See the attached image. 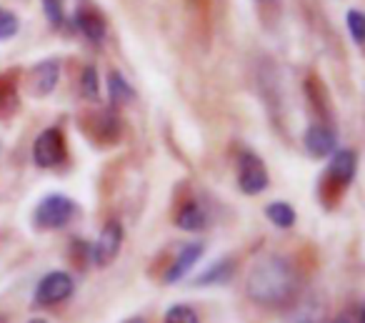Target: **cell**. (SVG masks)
<instances>
[{
	"label": "cell",
	"mask_w": 365,
	"mask_h": 323,
	"mask_svg": "<svg viewBox=\"0 0 365 323\" xmlns=\"http://www.w3.org/2000/svg\"><path fill=\"white\" fill-rule=\"evenodd\" d=\"M125 323H145L143 318H130V321H125Z\"/></svg>",
	"instance_id": "7402d4cb"
},
{
	"label": "cell",
	"mask_w": 365,
	"mask_h": 323,
	"mask_svg": "<svg viewBox=\"0 0 365 323\" xmlns=\"http://www.w3.org/2000/svg\"><path fill=\"white\" fill-rule=\"evenodd\" d=\"M58 78H61V63L58 61H43L33 71V93L36 96H48V93L56 91Z\"/></svg>",
	"instance_id": "9c48e42d"
},
{
	"label": "cell",
	"mask_w": 365,
	"mask_h": 323,
	"mask_svg": "<svg viewBox=\"0 0 365 323\" xmlns=\"http://www.w3.org/2000/svg\"><path fill=\"white\" fill-rule=\"evenodd\" d=\"M345 23H348V31H350V36H353V41L360 46V43H363V38H365L363 13H360V11H348V16H345Z\"/></svg>",
	"instance_id": "ffe728a7"
},
{
	"label": "cell",
	"mask_w": 365,
	"mask_h": 323,
	"mask_svg": "<svg viewBox=\"0 0 365 323\" xmlns=\"http://www.w3.org/2000/svg\"><path fill=\"white\" fill-rule=\"evenodd\" d=\"M73 288H76V283L66 271H53L48 276H43L41 283H38L36 303L38 306H56V303L66 301L71 296Z\"/></svg>",
	"instance_id": "5b68a950"
},
{
	"label": "cell",
	"mask_w": 365,
	"mask_h": 323,
	"mask_svg": "<svg viewBox=\"0 0 365 323\" xmlns=\"http://www.w3.org/2000/svg\"><path fill=\"white\" fill-rule=\"evenodd\" d=\"M355 166H358L355 151H335V156L330 158L328 166V178L335 186H348L355 176Z\"/></svg>",
	"instance_id": "ba28073f"
},
{
	"label": "cell",
	"mask_w": 365,
	"mask_h": 323,
	"mask_svg": "<svg viewBox=\"0 0 365 323\" xmlns=\"http://www.w3.org/2000/svg\"><path fill=\"white\" fill-rule=\"evenodd\" d=\"M238 186L248 196H258L268 188V171L255 153H240L238 158Z\"/></svg>",
	"instance_id": "3957f363"
},
{
	"label": "cell",
	"mask_w": 365,
	"mask_h": 323,
	"mask_svg": "<svg viewBox=\"0 0 365 323\" xmlns=\"http://www.w3.org/2000/svg\"><path fill=\"white\" fill-rule=\"evenodd\" d=\"M165 323H200L198 313L190 306H173L165 313Z\"/></svg>",
	"instance_id": "ac0fdd59"
},
{
	"label": "cell",
	"mask_w": 365,
	"mask_h": 323,
	"mask_svg": "<svg viewBox=\"0 0 365 323\" xmlns=\"http://www.w3.org/2000/svg\"><path fill=\"white\" fill-rule=\"evenodd\" d=\"M120 246H123V226L118 221H108L103 226L101 236H98L96 248H93V261L98 266H108V263L115 261Z\"/></svg>",
	"instance_id": "8992f818"
},
{
	"label": "cell",
	"mask_w": 365,
	"mask_h": 323,
	"mask_svg": "<svg viewBox=\"0 0 365 323\" xmlns=\"http://www.w3.org/2000/svg\"><path fill=\"white\" fill-rule=\"evenodd\" d=\"M205 221H208V216H205V211L198 206V203H185V206L180 208V213L175 216V223L178 228H182V231H200V228L205 226Z\"/></svg>",
	"instance_id": "7c38bea8"
},
{
	"label": "cell",
	"mask_w": 365,
	"mask_h": 323,
	"mask_svg": "<svg viewBox=\"0 0 365 323\" xmlns=\"http://www.w3.org/2000/svg\"><path fill=\"white\" fill-rule=\"evenodd\" d=\"M245 288H248V296L260 306H283L295 296L298 276L288 258L265 256L253 266Z\"/></svg>",
	"instance_id": "6da1fadb"
},
{
	"label": "cell",
	"mask_w": 365,
	"mask_h": 323,
	"mask_svg": "<svg viewBox=\"0 0 365 323\" xmlns=\"http://www.w3.org/2000/svg\"><path fill=\"white\" fill-rule=\"evenodd\" d=\"M66 158V143L58 128H46L33 143V161L41 168H56Z\"/></svg>",
	"instance_id": "7a4b0ae2"
},
{
	"label": "cell",
	"mask_w": 365,
	"mask_h": 323,
	"mask_svg": "<svg viewBox=\"0 0 365 323\" xmlns=\"http://www.w3.org/2000/svg\"><path fill=\"white\" fill-rule=\"evenodd\" d=\"M233 271H235V263L230 261V258H223V261L213 263V266H210L205 273H200V276L195 278V286H210V283H225L230 276H233Z\"/></svg>",
	"instance_id": "4fadbf2b"
},
{
	"label": "cell",
	"mask_w": 365,
	"mask_h": 323,
	"mask_svg": "<svg viewBox=\"0 0 365 323\" xmlns=\"http://www.w3.org/2000/svg\"><path fill=\"white\" fill-rule=\"evenodd\" d=\"M200 256H203V246H200V243H190V246H185L180 253H178V258H175V263L170 266V271L165 273V281L168 283L180 281V278L200 261Z\"/></svg>",
	"instance_id": "30bf717a"
},
{
	"label": "cell",
	"mask_w": 365,
	"mask_h": 323,
	"mask_svg": "<svg viewBox=\"0 0 365 323\" xmlns=\"http://www.w3.org/2000/svg\"><path fill=\"white\" fill-rule=\"evenodd\" d=\"M18 28H21L18 18L11 11H6V8H0V41H11L18 33Z\"/></svg>",
	"instance_id": "d6986e66"
},
{
	"label": "cell",
	"mask_w": 365,
	"mask_h": 323,
	"mask_svg": "<svg viewBox=\"0 0 365 323\" xmlns=\"http://www.w3.org/2000/svg\"><path fill=\"white\" fill-rule=\"evenodd\" d=\"M335 323H348V321H343V318H340V321H335Z\"/></svg>",
	"instance_id": "cb8c5ba5"
},
{
	"label": "cell",
	"mask_w": 365,
	"mask_h": 323,
	"mask_svg": "<svg viewBox=\"0 0 365 323\" xmlns=\"http://www.w3.org/2000/svg\"><path fill=\"white\" fill-rule=\"evenodd\" d=\"M303 143L313 158H325L335 151V133L328 126H310L303 136Z\"/></svg>",
	"instance_id": "52a82bcc"
},
{
	"label": "cell",
	"mask_w": 365,
	"mask_h": 323,
	"mask_svg": "<svg viewBox=\"0 0 365 323\" xmlns=\"http://www.w3.org/2000/svg\"><path fill=\"white\" fill-rule=\"evenodd\" d=\"M308 323H310V321H308Z\"/></svg>",
	"instance_id": "d4e9b609"
},
{
	"label": "cell",
	"mask_w": 365,
	"mask_h": 323,
	"mask_svg": "<svg viewBox=\"0 0 365 323\" xmlns=\"http://www.w3.org/2000/svg\"><path fill=\"white\" fill-rule=\"evenodd\" d=\"M81 91L86 98H91V101H98L101 98V86H98V71L93 66H88L86 71H83L81 76Z\"/></svg>",
	"instance_id": "e0dca14e"
},
{
	"label": "cell",
	"mask_w": 365,
	"mask_h": 323,
	"mask_svg": "<svg viewBox=\"0 0 365 323\" xmlns=\"http://www.w3.org/2000/svg\"><path fill=\"white\" fill-rule=\"evenodd\" d=\"M43 11H46L48 21H51L53 26H61V23H63V6H61V0H43Z\"/></svg>",
	"instance_id": "44dd1931"
},
{
	"label": "cell",
	"mask_w": 365,
	"mask_h": 323,
	"mask_svg": "<svg viewBox=\"0 0 365 323\" xmlns=\"http://www.w3.org/2000/svg\"><path fill=\"white\" fill-rule=\"evenodd\" d=\"M108 93H110L113 106H125V103H130L133 98H135V91L128 86L120 73H113V76L108 78Z\"/></svg>",
	"instance_id": "5bb4252c"
},
{
	"label": "cell",
	"mask_w": 365,
	"mask_h": 323,
	"mask_svg": "<svg viewBox=\"0 0 365 323\" xmlns=\"http://www.w3.org/2000/svg\"><path fill=\"white\" fill-rule=\"evenodd\" d=\"M76 26L91 43H103V41H106V23H103V18L98 16V13L78 11L76 13Z\"/></svg>",
	"instance_id": "8fae6325"
},
{
	"label": "cell",
	"mask_w": 365,
	"mask_h": 323,
	"mask_svg": "<svg viewBox=\"0 0 365 323\" xmlns=\"http://www.w3.org/2000/svg\"><path fill=\"white\" fill-rule=\"evenodd\" d=\"M265 216L270 218V223H275L278 228H290L295 223V211L293 206H288V203L278 201V203H270L268 208H265Z\"/></svg>",
	"instance_id": "9a60e30c"
},
{
	"label": "cell",
	"mask_w": 365,
	"mask_h": 323,
	"mask_svg": "<svg viewBox=\"0 0 365 323\" xmlns=\"http://www.w3.org/2000/svg\"><path fill=\"white\" fill-rule=\"evenodd\" d=\"M18 106V93L13 81H0V116H11Z\"/></svg>",
	"instance_id": "2e32d148"
},
{
	"label": "cell",
	"mask_w": 365,
	"mask_h": 323,
	"mask_svg": "<svg viewBox=\"0 0 365 323\" xmlns=\"http://www.w3.org/2000/svg\"><path fill=\"white\" fill-rule=\"evenodd\" d=\"M31 323H48V321H43V318H36V321H31Z\"/></svg>",
	"instance_id": "603a6c76"
},
{
	"label": "cell",
	"mask_w": 365,
	"mask_h": 323,
	"mask_svg": "<svg viewBox=\"0 0 365 323\" xmlns=\"http://www.w3.org/2000/svg\"><path fill=\"white\" fill-rule=\"evenodd\" d=\"M73 206L71 198L61 196V193H53V196H46L41 203H38V211H36V223L41 228H61L71 221Z\"/></svg>",
	"instance_id": "277c9868"
}]
</instances>
